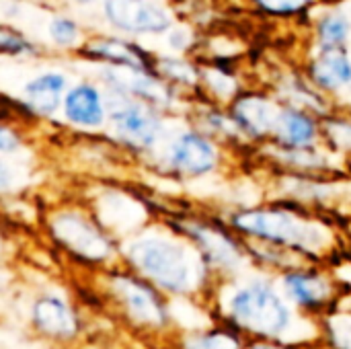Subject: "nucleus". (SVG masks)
I'll return each mask as SVG.
<instances>
[{
  "instance_id": "a211bd4d",
  "label": "nucleus",
  "mask_w": 351,
  "mask_h": 349,
  "mask_svg": "<svg viewBox=\"0 0 351 349\" xmlns=\"http://www.w3.org/2000/svg\"><path fill=\"white\" fill-rule=\"evenodd\" d=\"M156 74L177 88H197L202 82V64L189 56H156Z\"/></svg>"
},
{
  "instance_id": "dca6fc26",
  "label": "nucleus",
  "mask_w": 351,
  "mask_h": 349,
  "mask_svg": "<svg viewBox=\"0 0 351 349\" xmlns=\"http://www.w3.org/2000/svg\"><path fill=\"white\" fill-rule=\"evenodd\" d=\"M68 80L60 72H43L25 84V105L35 115H53L64 103Z\"/></svg>"
},
{
  "instance_id": "a878e982",
  "label": "nucleus",
  "mask_w": 351,
  "mask_h": 349,
  "mask_svg": "<svg viewBox=\"0 0 351 349\" xmlns=\"http://www.w3.org/2000/svg\"><path fill=\"white\" fill-rule=\"evenodd\" d=\"M10 185H12V171L4 160H0V193L10 189Z\"/></svg>"
},
{
  "instance_id": "412c9836",
  "label": "nucleus",
  "mask_w": 351,
  "mask_h": 349,
  "mask_svg": "<svg viewBox=\"0 0 351 349\" xmlns=\"http://www.w3.org/2000/svg\"><path fill=\"white\" fill-rule=\"evenodd\" d=\"M197 27L191 21H177L165 35L167 47L173 56H189L199 43H197Z\"/></svg>"
},
{
  "instance_id": "2eb2a0df",
  "label": "nucleus",
  "mask_w": 351,
  "mask_h": 349,
  "mask_svg": "<svg viewBox=\"0 0 351 349\" xmlns=\"http://www.w3.org/2000/svg\"><path fill=\"white\" fill-rule=\"evenodd\" d=\"M234 224L249 234L263 237L278 243H302L306 232L304 228L288 214H265V212H251L241 214L234 218Z\"/></svg>"
},
{
  "instance_id": "ddd939ff",
  "label": "nucleus",
  "mask_w": 351,
  "mask_h": 349,
  "mask_svg": "<svg viewBox=\"0 0 351 349\" xmlns=\"http://www.w3.org/2000/svg\"><path fill=\"white\" fill-rule=\"evenodd\" d=\"M315 47H350L351 12L339 4H321L308 21Z\"/></svg>"
},
{
  "instance_id": "39448f33",
  "label": "nucleus",
  "mask_w": 351,
  "mask_h": 349,
  "mask_svg": "<svg viewBox=\"0 0 351 349\" xmlns=\"http://www.w3.org/2000/svg\"><path fill=\"white\" fill-rule=\"evenodd\" d=\"M230 311L243 327L255 333L278 335L290 325L288 306L267 284L261 282L239 290L230 300Z\"/></svg>"
},
{
  "instance_id": "c85d7f7f",
  "label": "nucleus",
  "mask_w": 351,
  "mask_h": 349,
  "mask_svg": "<svg viewBox=\"0 0 351 349\" xmlns=\"http://www.w3.org/2000/svg\"><path fill=\"white\" fill-rule=\"evenodd\" d=\"M257 349H269V348H257Z\"/></svg>"
},
{
  "instance_id": "b1692460",
  "label": "nucleus",
  "mask_w": 351,
  "mask_h": 349,
  "mask_svg": "<svg viewBox=\"0 0 351 349\" xmlns=\"http://www.w3.org/2000/svg\"><path fill=\"white\" fill-rule=\"evenodd\" d=\"M189 349H239V341L226 333L204 335L189 344Z\"/></svg>"
},
{
  "instance_id": "423d86ee",
  "label": "nucleus",
  "mask_w": 351,
  "mask_h": 349,
  "mask_svg": "<svg viewBox=\"0 0 351 349\" xmlns=\"http://www.w3.org/2000/svg\"><path fill=\"white\" fill-rule=\"evenodd\" d=\"M103 80L111 93L142 101L154 109L169 107L175 99V88L167 84L156 72L109 66L103 70Z\"/></svg>"
},
{
  "instance_id": "6ab92c4d",
  "label": "nucleus",
  "mask_w": 351,
  "mask_h": 349,
  "mask_svg": "<svg viewBox=\"0 0 351 349\" xmlns=\"http://www.w3.org/2000/svg\"><path fill=\"white\" fill-rule=\"evenodd\" d=\"M251 10L276 21H311L315 10L327 0H243Z\"/></svg>"
},
{
  "instance_id": "7ed1b4c3",
  "label": "nucleus",
  "mask_w": 351,
  "mask_h": 349,
  "mask_svg": "<svg viewBox=\"0 0 351 349\" xmlns=\"http://www.w3.org/2000/svg\"><path fill=\"white\" fill-rule=\"evenodd\" d=\"M51 237L74 257L86 263H101L111 257L113 243L88 214L66 210L49 220Z\"/></svg>"
},
{
  "instance_id": "1a4fd4ad",
  "label": "nucleus",
  "mask_w": 351,
  "mask_h": 349,
  "mask_svg": "<svg viewBox=\"0 0 351 349\" xmlns=\"http://www.w3.org/2000/svg\"><path fill=\"white\" fill-rule=\"evenodd\" d=\"M282 107L265 93H239V97L230 103L228 113L237 128V132L261 138L267 134H276L278 119Z\"/></svg>"
},
{
  "instance_id": "aec40b11",
  "label": "nucleus",
  "mask_w": 351,
  "mask_h": 349,
  "mask_svg": "<svg viewBox=\"0 0 351 349\" xmlns=\"http://www.w3.org/2000/svg\"><path fill=\"white\" fill-rule=\"evenodd\" d=\"M286 288L290 290V294L304 306L311 304H319L321 300H325L329 288L323 280L313 278V276H302V274H290L284 278Z\"/></svg>"
},
{
  "instance_id": "f3484780",
  "label": "nucleus",
  "mask_w": 351,
  "mask_h": 349,
  "mask_svg": "<svg viewBox=\"0 0 351 349\" xmlns=\"http://www.w3.org/2000/svg\"><path fill=\"white\" fill-rule=\"evenodd\" d=\"M317 134H319V121L313 111L292 107V105L282 107L276 136H280L284 144L302 150V148H308L317 140Z\"/></svg>"
},
{
  "instance_id": "f257e3e1",
  "label": "nucleus",
  "mask_w": 351,
  "mask_h": 349,
  "mask_svg": "<svg viewBox=\"0 0 351 349\" xmlns=\"http://www.w3.org/2000/svg\"><path fill=\"white\" fill-rule=\"evenodd\" d=\"M128 259L158 288L169 292H185L191 286L193 267L187 251L167 239L150 237L132 243L128 247Z\"/></svg>"
},
{
  "instance_id": "393cba45",
  "label": "nucleus",
  "mask_w": 351,
  "mask_h": 349,
  "mask_svg": "<svg viewBox=\"0 0 351 349\" xmlns=\"http://www.w3.org/2000/svg\"><path fill=\"white\" fill-rule=\"evenodd\" d=\"M23 146V138L16 130L0 123V152L4 154H10V152H16L19 148Z\"/></svg>"
},
{
  "instance_id": "9b49d317",
  "label": "nucleus",
  "mask_w": 351,
  "mask_h": 349,
  "mask_svg": "<svg viewBox=\"0 0 351 349\" xmlns=\"http://www.w3.org/2000/svg\"><path fill=\"white\" fill-rule=\"evenodd\" d=\"M218 158L216 146L199 132L179 134L169 148V165L189 177L206 175L214 169Z\"/></svg>"
},
{
  "instance_id": "5701e85b",
  "label": "nucleus",
  "mask_w": 351,
  "mask_h": 349,
  "mask_svg": "<svg viewBox=\"0 0 351 349\" xmlns=\"http://www.w3.org/2000/svg\"><path fill=\"white\" fill-rule=\"evenodd\" d=\"M49 35L58 45H72L78 39V25L70 19L58 16L49 25Z\"/></svg>"
},
{
  "instance_id": "bb28decb",
  "label": "nucleus",
  "mask_w": 351,
  "mask_h": 349,
  "mask_svg": "<svg viewBox=\"0 0 351 349\" xmlns=\"http://www.w3.org/2000/svg\"><path fill=\"white\" fill-rule=\"evenodd\" d=\"M175 2H191V0H175Z\"/></svg>"
},
{
  "instance_id": "4468645a",
  "label": "nucleus",
  "mask_w": 351,
  "mask_h": 349,
  "mask_svg": "<svg viewBox=\"0 0 351 349\" xmlns=\"http://www.w3.org/2000/svg\"><path fill=\"white\" fill-rule=\"evenodd\" d=\"M64 117L80 128H101L107 117V101L103 93L88 82L72 86L64 97Z\"/></svg>"
},
{
  "instance_id": "6e6552de",
  "label": "nucleus",
  "mask_w": 351,
  "mask_h": 349,
  "mask_svg": "<svg viewBox=\"0 0 351 349\" xmlns=\"http://www.w3.org/2000/svg\"><path fill=\"white\" fill-rule=\"evenodd\" d=\"M306 80L323 95L351 88L350 47H315L304 62Z\"/></svg>"
},
{
  "instance_id": "4be33fe9",
  "label": "nucleus",
  "mask_w": 351,
  "mask_h": 349,
  "mask_svg": "<svg viewBox=\"0 0 351 349\" xmlns=\"http://www.w3.org/2000/svg\"><path fill=\"white\" fill-rule=\"evenodd\" d=\"M35 47L29 39H25L19 31L0 25V53H10V56H23V53H33Z\"/></svg>"
},
{
  "instance_id": "20e7f679",
  "label": "nucleus",
  "mask_w": 351,
  "mask_h": 349,
  "mask_svg": "<svg viewBox=\"0 0 351 349\" xmlns=\"http://www.w3.org/2000/svg\"><path fill=\"white\" fill-rule=\"evenodd\" d=\"M105 101L111 128L121 142L138 150H146L156 144L162 134V119L158 109L111 91Z\"/></svg>"
},
{
  "instance_id": "9d476101",
  "label": "nucleus",
  "mask_w": 351,
  "mask_h": 349,
  "mask_svg": "<svg viewBox=\"0 0 351 349\" xmlns=\"http://www.w3.org/2000/svg\"><path fill=\"white\" fill-rule=\"evenodd\" d=\"M31 323L37 333L53 341H72L80 331L74 309L58 294H43L31 306Z\"/></svg>"
},
{
  "instance_id": "cd10ccee",
  "label": "nucleus",
  "mask_w": 351,
  "mask_h": 349,
  "mask_svg": "<svg viewBox=\"0 0 351 349\" xmlns=\"http://www.w3.org/2000/svg\"><path fill=\"white\" fill-rule=\"evenodd\" d=\"M78 2H93V0H78Z\"/></svg>"
},
{
  "instance_id": "f8f14e48",
  "label": "nucleus",
  "mask_w": 351,
  "mask_h": 349,
  "mask_svg": "<svg viewBox=\"0 0 351 349\" xmlns=\"http://www.w3.org/2000/svg\"><path fill=\"white\" fill-rule=\"evenodd\" d=\"M90 60L107 62L113 68H132V70H146L156 72V56L150 53L146 47L132 39H119V37H103L90 41L82 49Z\"/></svg>"
},
{
  "instance_id": "0eeeda50",
  "label": "nucleus",
  "mask_w": 351,
  "mask_h": 349,
  "mask_svg": "<svg viewBox=\"0 0 351 349\" xmlns=\"http://www.w3.org/2000/svg\"><path fill=\"white\" fill-rule=\"evenodd\" d=\"M109 288L134 321L150 327H160L167 321L165 306L148 282L130 274H111Z\"/></svg>"
},
{
  "instance_id": "f03ea898",
  "label": "nucleus",
  "mask_w": 351,
  "mask_h": 349,
  "mask_svg": "<svg viewBox=\"0 0 351 349\" xmlns=\"http://www.w3.org/2000/svg\"><path fill=\"white\" fill-rule=\"evenodd\" d=\"M103 14L109 25L132 37H165L179 21L173 0H105Z\"/></svg>"
}]
</instances>
